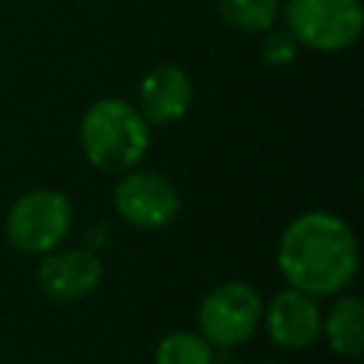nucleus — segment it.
<instances>
[{"mask_svg":"<svg viewBox=\"0 0 364 364\" xmlns=\"http://www.w3.org/2000/svg\"><path fill=\"white\" fill-rule=\"evenodd\" d=\"M114 208L122 222L139 230H162L176 222L182 210V196L176 185L145 168H131L114 188Z\"/></svg>","mask_w":364,"mask_h":364,"instance_id":"423d86ee","label":"nucleus"},{"mask_svg":"<svg viewBox=\"0 0 364 364\" xmlns=\"http://www.w3.org/2000/svg\"><path fill=\"white\" fill-rule=\"evenodd\" d=\"M210 364H242V358L233 350H213Z\"/></svg>","mask_w":364,"mask_h":364,"instance_id":"4468645a","label":"nucleus"},{"mask_svg":"<svg viewBox=\"0 0 364 364\" xmlns=\"http://www.w3.org/2000/svg\"><path fill=\"white\" fill-rule=\"evenodd\" d=\"M259 364H279V361H259Z\"/></svg>","mask_w":364,"mask_h":364,"instance_id":"2eb2a0df","label":"nucleus"},{"mask_svg":"<svg viewBox=\"0 0 364 364\" xmlns=\"http://www.w3.org/2000/svg\"><path fill=\"white\" fill-rule=\"evenodd\" d=\"M259 54H262V60H264L270 68H284V65H290V63L296 60L299 43L287 34V28H270V31H264V37H262Z\"/></svg>","mask_w":364,"mask_h":364,"instance_id":"ddd939ff","label":"nucleus"},{"mask_svg":"<svg viewBox=\"0 0 364 364\" xmlns=\"http://www.w3.org/2000/svg\"><path fill=\"white\" fill-rule=\"evenodd\" d=\"M321 336L336 355L355 358L364 347V301L353 293H341L327 313H321Z\"/></svg>","mask_w":364,"mask_h":364,"instance_id":"9d476101","label":"nucleus"},{"mask_svg":"<svg viewBox=\"0 0 364 364\" xmlns=\"http://www.w3.org/2000/svg\"><path fill=\"white\" fill-rule=\"evenodd\" d=\"M105 276L102 259L91 247L51 250L37 264V287L51 301H80L91 296Z\"/></svg>","mask_w":364,"mask_h":364,"instance_id":"0eeeda50","label":"nucleus"},{"mask_svg":"<svg viewBox=\"0 0 364 364\" xmlns=\"http://www.w3.org/2000/svg\"><path fill=\"white\" fill-rule=\"evenodd\" d=\"M213 347L193 330H173L156 341L154 364H210Z\"/></svg>","mask_w":364,"mask_h":364,"instance_id":"f8f14e48","label":"nucleus"},{"mask_svg":"<svg viewBox=\"0 0 364 364\" xmlns=\"http://www.w3.org/2000/svg\"><path fill=\"white\" fill-rule=\"evenodd\" d=\"M282 17L299 46L321 54L347 51L364 31L361 0H284Z\"/></svg>","mask_w":364,"mask_h":364,"instance_id":"20e7f679","label":"nucleus"},{"mask_svg":"<svg viewBox=\"0 0 364 364\" xmlns=\"http://www.w3.org/2000/svg\"><path fill=\"white\" fill-rule=\"evenodd\" d=\"M219 17L247 34H264L276 28V20L282 14L279 0H216Z\"/></svg>","mask_w":364,"mask_h":364,"instance_id":"9b49d317","label":"nucleus"},{"mask_svg":"<svg viewBox=\"0 0 364 364\" xmlns=\"http://www.w3.org/2000/svg\"><path fill=\"white\" fill-rule=\"evenodd\" d=\"M321 307L316 296L284 287L262 307L267 338L282 350H307L321 336Z\"/></svg>","mask_w":364,"mask_h":364,"instance_id":"6e6552de","label":"nucleus"},{"mask_svg":"<svg viewBox=\"0 0 364 364\" xmlns=\"http://www.w3.org/2000/svg\"><path fill=\"white\" fill-rule=\"evenodd\" d=\"M276 264L287 287L307 296H338L358 273V239L347 219L304 210L279 236Z\"/></svg>","mask_w":364,"mask_h":364,"instance_id":"f257e3e1","label":"nucleus"},{"mask_svg":"<svg viewBox=\"0 0 364 364\" xmlns=\"http://www.w3.org/2000/svg\"><path fill=\"white\" fill-rule=\"evenodd\" d=\"M193 102L191 74L176 63H159L148 68L136 88V108L148 125H171L188 114Z\"/></svg>","mask_w":364,"mask_h":364,"instance_id":"1a4fd4ad","label":"nucleus"},{"mask_svg":"<svg viewBox=\"0 0 364 364\" xmlns=\"http://www.w3.org/2000/svg\"><path fill=\"white\" fill-rule=\"evenodd\" d=\"M74 225L71 199L57 188H31L20 193L6 210V239L28 256L57 250Z\"/></svg>","mask_w":364,"mask_h":364,"instance_id":"7ed1b4c3","label":"nucleus"},{"mask_svg":"<svg viewBox=\"0 0 364 364\" xmlns=\"http://www.w3.org/2000/svg\"><path fill=\"white\" fill-rule=\"evenodd\" d=\"M80 148L97 171L125 173L145 159L151 148V125L134 102L102 97L80 117Z\"/></svg>","mask_w":364,"mask_h":364,"instance_id":"f03ea898","label":"nucleus"},{"mask_svg":"<svg viewBox=\"0 0 364 364\" xmlns=\"http://www.w3.org/2000/svg\"><path fill=\"white\" fill-rule=\"evenodd\" d=\"M0 364H3V361H0Z\"/></svg>","mask_w":364,"mask_h":364,"instance_id":"dca6fc26","label":"nucleus"},{"mask_svg":"<svg viewBox=\"0 0 364 364\" xmlns=\"http://www.w3.org/2000/svg\"><path fill=\"white\" fill-rule=\"evenodd\" d=\"M262 293L239 279L210 287L196 307V333L213 350H236L262 324Z\"/></svg>","mask_w":364,"mask_h":364,"instance_id":"39448f33","label":"nucleus"}]
</instances>
